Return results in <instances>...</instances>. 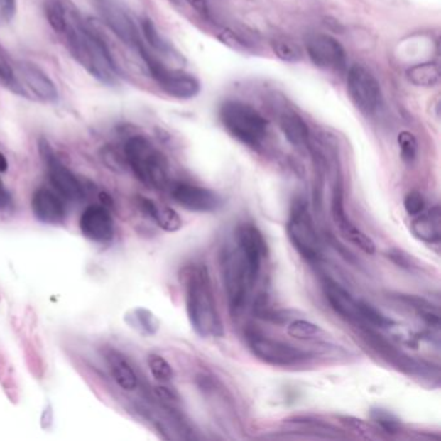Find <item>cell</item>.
I'll list each match as a JSON object with an SVG mask.
<instances>
[{"mask_svg":"<svg viewBox=\"0 0 441 441\" xmlns=\"http://www.w3.org/2000/svg\"><path fill=\"white\" fill-rule=\"evenodd\" d=\"M189 322L201 338H223L224 325L217 311L210 273L205 264H190L181 271Z\"/></svg>","mask_w":441,"mask_h":441,"instance_id":"cell-1","label":"cell"},{"mask_svg":"<svg viewBox=\"0 0 441 441\" xmlns=\"http://www.w3.org/2000/svg\"><path fill=\"white\" fill-rule=\"evenodd\" d=\"M62 36H65L66 45L72 58L80 65L104 85H116L119 70L108 45L102 36L83 22L72 7Z\"/></svg>","mask_w":441,"mask_h":441,"instance_id":"cell-2","label":"cell"},{"mask_svg":"<svg viewBox=\"0 0 441 441\" xmlns=\"http://www.w3.org/2000/svg\"><path fill=\"white\" fill-rule=\"evenodd\" d=\"M124 154L127 166L148 188L162 190L168 187V160L149 138L141 135L129 138L124 144Z\"/></svg>","mask_w":441,"mask_h":441,"instance_id":"cell-3","label":"cell"},{"mask_svg":"<svg viewBox=\"0 0 441 441\" xmlns=\"http://www.w3.org/2000/svg\"><path fill=\"white\" fill-rule=\"evenodd\" d=\"M220 269L232 316L236 317L246 307L249 294L255 285L244 254L239 246L228 244L220 253Z\"/></svg>","mask_w":441,"mask_h":441,"instance_id":"cell-4","label":"cell"},{"mask_svg":"<svg viewBox=\"0 0 441 441\" xmlns=\"http://www.w3.org/2000/svg\"><path fill=\"white\" fill-rule=\"evenodd\" d=\"M220 119L232 136L247 146L256 148L267 136V121L245 102H224L220 108Z\"/></svg>","mask_w":441,"mask_h":441,"instance_id":"cell-5","label":"cell"},{"mask_svg":"<svg viewBox=\"0 0 441 441\" xmlns=\"http://www.w3.org/2000/svg\"><path fill=\"white\" fill-rule=\"evenodd\" d=\"M286 231L291 245L305 261H316L321 258L322 244L303 200H297L291 205Z\"/></svg>","mask_w":441,"mask_h":441,"instance_id":"cell-6","label":"cell"},{"mask_svg":"<svg viewBox=\"0 0 441 441\" xmlns=\"http://www.w3.org/2000/svg\"><path fill=\"white\" fill-rule=\"evenodd\" d=\"M245 339L251 354L272 366L288 368L310 359V354L302 348L295 347L283 340L271 338L254 329H247Z\"/></svg>","mask_w":441,"mask_h":441,"instance_id":"cell-7","label":"cell"},{"mask_svg":"<svg viewBox=\"0 0 441 441\" xmlns=\"http://www.w3.org/2000/svg\"><path fill=\"white\" fill-rule=\"evenodd\" d=\"M138 52L151 75L167 94L181 100H188L200 94L201 91L200 82L195 80L193 75H189L187 72L170 70L146 48L145 44H141L138 47Z\"/></svg>","mask_w":441,"mask_h":441,"instance_id":"cell-8","label":"cell"},{"mask_svg":"<svg viewBox=\"0 0 441 441\" xmlns=\"http://www.w3.org/2000/svg\"><path fill=\"white\" fill-rule=\"evenodd\" d=\"M347 91L356 108L365 114L374 113L381 104V86L364 66L354 65L348 70Z\"/></svg>","mask_w":441,"mask_h":441,"instance_id":"cell-9","label":"cell"},{"mask_svg":"<svg viewBox=\"0 0 441 441\" xmlns=\"http://www.w3.org/2000/svg\"><path fill=\"white\" fill-rule=\"evenodd\" d=\"M39 152H40V156L47 165L48 176H50L52 185L55 187L58 193L62 197H65L66 200H70V201L80 200L85 195V189H83L82 183L58 158V156L53 152L51 145L48 144L44 138H40V141H39Z\"/></svg>","mask_w":441,"mask_h":441,"instance_id":"cell-10","label":"cell"},{"mask_svg":"<svg viewBox=\"0 0 441 441\" xmlns=\"http://www.w3.org/2000/svg\"><path fill=\"white\" fill-rule=\"evenodd\" d=\"M307 55L313 65L329 72H342L346 67V51L343 45L326 34H311L305 38Z\"/></svg>","mask_w":441,"mask_h":441,"instance_id":"cell-11","label":"cell"},{"mask_svg":"<svg viewBox=\"0 0 441 441\" xmlns=\"http://www.w3.org/2000/svg\"><path fill=\"white\" fill-rule=\"evenodd\" d=\"M234 242L244 254L251 277L256 281L261 275L263 261L269 254L263 233L254 223H241L236 229Z\"/></svg>","mask_w":441,"mask_h":441,"instance_id":"cell-12","label":"cell"},{"mask_svg":"<svg viewBox=\"0 0 441 441\" xmlns=\"http://www.w3.org/2000/svg\"><path fill=\"white\" fill-rule=\"evenodd\" d=\"M332 217H333L334 223L338 225L339 231L346 239L354 244V246L359 247L361 251L368 255L376 254V246L374 241L370 239L368 234H365L364 232L356 227L351 222V219L348 217L344 207V195H343V185L342 180L337 178L335 184H334L333 197H332Z\"/></svg>","mask_w":441,"mask_h":441,"instance_id":"cell-13","label":"cell"},{"mask_svg":"<svg viewBox=\"0 0 441 441\" xmlns=\"http://www.w3.org/2000/svg\"><path fill=\"white\" fill-rule=\"evenodd\" d=\"M171 197L183 209L200 214L215 212L223 206V198L217 192L189 183L174 184Z\"/></svg>","mask_w":441,"mask_h":441,"instance_id":"cell-14","label":"cell"},{"mask_svg":"<svg viewBox=\"0 0 441 441\" xmlns=\"http://www.w3.org/2000/svg\"><path fill=\"white\" fill-rule=\"evenodd\" d=\"M97 8L109 29L111 30L124 44L138 50V47L144 43L136 23L124 12V8L118 6L113 0H99Z\"/></svg>","mask_w":441,"mask_h":441,"instance_id":"cell-15","label":"cell"},{"mask_svg":"<svg viewBox=\"0 0 441 441\" xmlns=\"http://www.w3.org/2000/svg\"><path fill=\"white\" fill-rule=\"evenodd\" d=\"M82 234L94 242L105 244L114 239V220L105 206L91 205L82 212L80 219Z\"/></svg>","mask_w":441,"mask_h":441,"instance_id":"cell-16","label":"cell"},{"mask_svg":"<svg viewBox=\"0 0 441 441\" xmlns=\"http://www.w3.org/2000/svg\"><path fill=\"white\" fill-rule=\"evenodd\" d=\"M16 74L20 85L22 82L23 86L29 88L39 100L44 102H55L58 100V91L56 85L39 66L31 62H20L16 67Z\"/></svg>","mask_w":441,"mask_h":441,"instance_id":"cell-17","label":"cell"},{"mask_svg":"<svg viewBox=\"0 0 441 441\" xmlns=\"http://www.w3.org/2000/svg\"><path fill=\"white\" fill-rule=\"evenodd\" d=\"M31 211L36 220L43 224L60 225L65 220V206L50 189H36L31 197Z\"/></svg>","mask_w":441,"mask_h":441,"instance_id":"cell-18","label":"cell"},{"mask_svg":"<svg viewBox=\"0 0 441 441\" xmlns=\"http://www.w3.org/2000/svg\"><path fill=\"white\" fill-rule=\"evenodd\" d=\"M324 293L327 303L337 315L349 322L361 324L359 300L354 299L351 293L330 278H325L324 281Z\"/></svg>","mask_w":441,"mask_h":441,"instance_id":"cell-19","label":"cell"},{"mask_svg":"<svg viewBox=\"0 0 441 441\" xmlns=\"http://www.w3.org/2000/svg\"><path fill=\"white\" fill-rule=\"evenodd\" d=\"M413 236L425 244H439L441 237V217L439 206L427 212H420L410 223Z\"/></svg>","mask_w":441,"mask_h":441,"instance_id":"cell-20","label":"cell"},{"mask_svg":"<svg viewBox=\"0 0 441 441\" xmlns=\"http://www.w3.org/2000/svg\"><path fill=\"white\" fill-rule=\"evenodd\" d=\"M107 361L116 384L124 391H135L138 388V379L132 369L130 362L122 354L110 349L107 354Z\"/></svg>","mask_w":441,"mask_h":441,"instance_id":"cell-21","label":"cell"},{"mask_svg":"<svg viewBox=\"0 0 441 441\" xmlns=\"http://www.w3.org/2000/svg\"><path fill=\"white\" fill-rule=\"evenodd\" d=\"M280 127L290 144L298 148H308L311 144L310 130L303 118L297 113L286 111L280 116Z\"/></svg>","mask_w":441,"mask_h":441,"instance_id":"cell-22","label":"cell"},{"mask_svg":"<svg viewBox=\"0 0 441 441\" xmlns=\"http://www.w3.org/2000/svg\"><path fill=\"white\" fill-rule=\"evenodd\" d=\"M406 78L417 87H434L440 82V69L435 62H422L410 66Z\"/></svg>","mask_w":441,"mask_h":441,"instance_id":"cell-23","label":"cell"},{"mask_svg":"<svg viewBox=\"0 0 441 441\" xmlns=\"http://www.w3.org/2000/svg\"><path fill=\"white\" fill-rule=\"evenodd\" d=\"M72 6L66 4L62 0H45L44 3V13L50 22L52 29L58 34H62L65 30L69 13Z\"/></svg>","mask_w":441,"mask_h":441,"instance_id":"cell-24","label":"cell"},{"mask_svg":"<svg viewBox=\"0 0 441 441\" xmlns=\"http://www.w3.org/2000/svg\"><path fill=\"white\" fill-rule=\"evenodd\" d=\"M149 217L156 222V224L158 225L160 229L170 232V233L180 231L181 227H183L180 215L174 209H171L168 206H160V205L156 203Z\"/></svg>","mask_w":441,"mask_h":441,"instance_id":"cell-25","label":"cell"},{"mask_svg":"<svg viewBox=\"0 0 441 441\" xmlns=\"http://www.w3.org/2000/svg\"><path fill=\"white\" fill-rule=\"evenodd\" d=\"M271 45L273 53L283 62L294 64L299 62L303 58V53L300 51L299 45L288 38H276L272 40Z\"/></svg>","mask_w":441,"mask_h":441,"instance_id":"cell-26","label":"cell"},{"mask_svg":"<svg viewBox=\"0 0 441 441\" xmlns=\"http://www.w3.org/2000/svg\"><path fill=\"white\" fill-rule=\"evenodd\" d=\"M359 308L361 324H369L381 329H388L391 326L395 325V322L391 318L387 317L379 310H376L374 305L365 300H359Z\"/></svg>","mask_w":441,"mask_h":441,"instance_id":"cell-27","label":"cell"},{"mask_svg":"<svg viewBox=\"0 0 441 441\" xmlns=\"http://www.w3.org/2000/svg\"><path fill=\"white\" fill-rule=\"evenodd\" d=\"M288 334L291 338L299 340L317 339L322 334L324 330L320 326L313 324L307 320H294L288 326Z\"/></svg>","mask_w":441,"mask_h":441,"instance_id":"cell-28","label":"cell"},{"mask_svg":"<svg viewBox=\"0 0 441 441\" xmlns=\"http://www.w3.org/2000/svg\"><path fill=\"white\" fill-rule=\"evenodd\" d=\"M370 418L386 434L396 435L401 430V423L398 417L386 409L373 408L370 410Z\"/></svg>","mask_w":441,"mask_h":441,"instance_id":"cell-29","label":"cell"},{"mask_svg":"<svg viewBox=\"0 0 441 441\" xmlns=\"http://www.w3.org/2000/svg\"><path fill=\"white\" fill-rule=\"evenodd\" d=\"M0 83H3L6 87L11 88L17 94H26L17 80L15 67L11 64L9 58L1 48H0Z\"/></svg>","mask_w":441,"mask_h":441,"instance_id":"cell-30","label":"cell"},{"mask_svg":"<svg viewBox=\"0 0 441 441\" xmlns=\"http://www.w3.org/2000/svg\"><path fill=\"white\" fill-rule=\"evenodd\" d=\"M148 366L152 373L153 378L158 382L166 383L170 382L174 376L173 366L168 364L163 356L157 354H151L148 356Z\"/></svg>","mask_w":441,"mask_h":441,"instance_id":"cell-31","label":"cell"},{"mask_svg":"<svg viewBox=\"0 0 441 441\" xmlns=\"http://www.w3.org/2000/svg\"><path fill=\"white\" fill-rule=\"evenodd\" d=\"M398 144L401 159L406 165H412L418 154V141L415 136L409 131H401L398 134Z\"/></svg>","mask_w":441,"mask_h":441,"instance_id":"cell-32","label":"cell"},{"mask_svg":"<svg viewBox=\"0 0 441 441\" xmlns=\"http://www.w3.org/2000/svg\"><path fill=\"white\" fill-rule=\"evenodd\" d=\"M134 320L138 322V329L146 335H154L158 332L159 320L157 316L145 308H138L134 311Z\"/></svg>","mask_w":441,"mask_h":441,"instance_id":"cell-33","label":"cell"},{"mask_svg":"<svg viewBox=\"0 0 441 441\" xmlns=\"http://www.w3.org/2000/svg\"><path fill=\"white\" fill-rule=\"evenodd\" d=\"M141 30H143V34H144L145 40L148 42V44L154 48L156 51L166 52L170 51V45L167 43L166 40L160 36L157 28L154 26L151 20H144L141 22Z\"/></svg>","mask_w":441,"mask_h":441,"instance_id":"cell-34","label":"cell"},{"mask_svg":"<svg viewBox=\"0 0 441 441\" xmlns=\"http://www.w3.org/2000/svg\"><path fill=\"white\" fill-rule=\"evenodd\" d=\"M339 422L346 428L351 430L354 434L360 435L361 437L371 439V437H374V434H376V430L370 426L369 423L359 420V418L351 417V415H340Z\"/></svg>","mask_w":441,"mask_h":441,"instance_id":"cell-35","label":"cell"},{"mask_svg":"<svg viewBox=\"0 0 441 441\" xmlns=\"http://www.w3.org/2000/svg\"><path fill=\"white\" fill-rule=\"evenodd\" d=\"M403 203H404L406 214L410 217L420 215V212H423L425 207H426L425 197L418 190L408 192L404 197V202Z\"/></svg>","mask_w":441,"mask_h":441,"instance_id":"cell-36","label":"cell"},{"mask_svg":"<svg viewBox=\"0 0 441 441\" xmlns=\"http://www.w3.org/2000/svg\"><path fill=\"white\" fill-rule=\"evenodd\" d=\"M102 159L104 162V165H107L108 168H110L111 171L114 173H122L127 163H126V158L119 154V153L111 149V148H104L102 152Z\"/></svg>","mask_w":441,"mask_h":441,"instance_id":"cell-37","label":"cell"},{"mask_svg":"<svg viewBox=\"0 0 441 441\" xmlns=\"http://www.w3.org/2000/svg\"><path fill=\"white\" fill-rule=\"evenodd\" d=\"M387 258L398 267L404 269H412L414 268V259L409 254L400 250V249H391L387 251Z\"/></svg>","mask_w":441,"mask_h":441,"instance_id":"cell-38","label":"cell"},{"mask_svg":"<svg viewBox=\"0 0 441 441\" xmlns=\"http://www.w3.org/2000/svg\"><path fill=\"white\" fill-rule=\"evenodd\" d=\"M219 39H220L223 43L227 44L228 47H231L233 50H236V51H245V50H247L246 42H244L242 38H239L236 33L229 31V30L223 31V33L219 36Z\"/></svg>","mask_w":441,"mask_h":441,"instance_id":"cell-39","label":"cell"},{"mask_svg":"<svg viewBox=\"0 0 441 441\" xmlns=\"http://www.w3.org/2000/svg\"><path fill=\"white\" fill-rule=\"evenodd\" d=\"M17 9L16 0H0V26L8 25L13 20Z\"/></svg>","mask_w":441,"mask_h":441,"instance_id":"cell-40","label":"cell"},{"mask_svg":"<svg viewBox=\"0 0 441 441\" xmlns=\"http://www.w3.org/2000/svg\"><path fill=\"white\" fill-rule=\"evenodd\" d=\"M187 1L192 7L195 8L200 15L203 16V17L210 16V8L207 4V0H187Z\"/></svg>","mask_w":441,"mask_h":441,"instance_id":"cell-41","label":"cell"},{"mask_svg":"<svg viewBox=\"0 0 441 441\" xmlns=\"http://www.w3.org/2000/svg\"><path fill=\"white\" fill-rule=\"evenodd\" d=\"M9 203H11V195L8 193L7 189H6L4 184H3V181L0 179V209L7 207Z\"/></svg>","mask_w":441,"mask_h":441,"instance_id":"cell-42","label":"cell"},{"mask_svg":"<svg viewBox=\"0 0 441 441\" xmlns=\"http://www.w3.org/2000/svg\"><path fill=\"white\" fill-rule=\"evenodd\" d=\"M99 198H100V201H102V205H104L107 209L113 206V200H111V197H110L107 192H102V193L99 195Z\"/></svg>","mask_w":441,"mask_h":441,"instance_id":"cell-43","label":"cell"},{"mask_svg":"<svg viewBox=\"0 0 441 441\" xmlns=\"http://www.w3.org/2000/svg\"><path fill=\"white\" fill-rule=\"evenodd\" d=\"M8 170V160L3 153H0V173H6Z\"/></svg>","mask_w":441,"mask_h":441,"instance_id":"cell-44","label":"cell"}]
</instances>
